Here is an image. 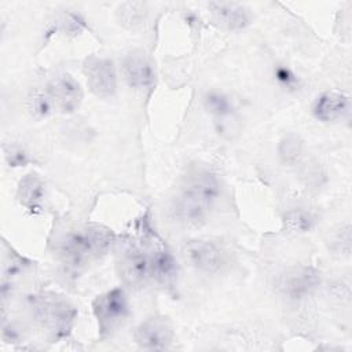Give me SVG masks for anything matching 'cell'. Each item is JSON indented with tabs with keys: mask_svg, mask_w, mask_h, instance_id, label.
I'll return each mask as SVG.
<instances>
[{
	"mask_svg": "<svg viewBox=\"0 0 352 352\" xmlns=\"http://www.w3.org/2000/svg\"><path fill=\"white\" fill-rule=\"evenodd\" d=\"M220 194L216 176L206 169H192L184 179L173 210L180 223L190 227L202 226Z\"/></svg>",
	"mask_w": 352,
	"mask_h": 352,
	"instance_id": "obj_1",
	"label": "cell"
},
{
	"mask_svg": "<svg viewBox=\"0 0 352 352\" xmlns=\"http://www.w3.org/2000/svg\"><path fill=\"white\" fill-rule=\"evenodd\" d=\"M114 232L100 224H87L67 232L60 241V256L73 265L87 264L107 252L114 242Z\"/></svg>",
	"mask_w": 352,
	"mask_h": 352,
	"instance_id": "obj_2",
	"label": "cell"
},
{
	"mask_svg": "<svg viewBox=\"0 0 352 352\" xmlns=\"http://www.w3.org/2000/svg\"><path fill=\"white\" fill-rule=\"evenodd\" d=\"M29 307L36 322L48 330L54 338L67 336L76 319V308L62 296L43 292L29 297Z\"/></svg>",
	"mask_w": 352,
	"mask_h": 352,
	"instance_id": "obj_3",
	"label": "cell"
},
{
	"mask_svg": "<svg viewBox=\"0 0 352 352\" xmlns=\"http://www.w3.org/2000/svg\"><path fill=\"white\" fill-rule=\"evenodd\" d=\"M92 311L98 322L102 338L120 329L129 314V304L124 289L116 287L99 294L92 302Z\"/></svg>",
	"mask_w": 352,
	"mask_h": 352,
	"instance_id": "obj_4",
	"label": "cell"
},
{
	"mask_svg": "<svg viewBox=\"0 0 352 352\" xmlns=\"http://www.w3.org/2000/svg\"><path fill=\"white\" fill-rule=\"evenodd\" d=\"M117 271L125 286L143 287L153 278L148 250L136 245L126 246L118 256Z\"/></svg>",
	"mask_w": 352,
	"mask_h": 352,
	"instance_id": "obj_5",
	"label": "cell"
},
{
	"mask_svg": "<svg viewBox=\"0 0 352 352\" xmlns=\"http://www.w3.org/2000/svg\"><path fill=\"white\" fill-rule=\"evenodd\" d=\"M204 106L212 114L214 128L224 139H235L242 129L239 117L231 99L219 91H209L204 95Z\"/></svg>",
	"mask_w": 352,
	"mask_h": 352,
	"instance_id": "obj_6",
	"label": "cell"
},
{
	"mask_svg": "<svg viewBox=\"0 0 352 352\" xmlns=\"http://www.w3.org/2000/svg\"><path fill=\"white\" fill-rule=\"evenodd\" d=\"M82 73L91 92L100 99L114 95L117 89V73L111 59L91 55L82 63Z\"/></svg>",
	"mask_w": 352,
	"mask_h": 352,
	"instance_id": "obj_7",
	"label": "cell"
},
{
	"mask_svg": "<svg viewBox=\"0 0 352 352\" xmlns=\"http://www.w3.org/2000/svg\"><path fill=\"white\" fill-rule=\"evenodd\" d=\"M133 340L143 349L162 351L173 341V327L166 318L153 316L135 329Z\"/></svg>",
	"mask_w": 352,
	"mask_h": 352,
	"instance_id": "obj_8",
	"label": "cell"
},
{
	"mask_svg": "<svg viewBox=\"0 0 352 352\" xmlns=\"http://www.w3.org/2000/svg\"><path fill=\"white\" fill-rule=\"evenodd\" d=\"M186 258L199 272L214 274L224 264V253L220 246L210 239H191L186 248Z\"/></svg>",
	"mask_w": 352,
	"mask_h": 352,
	"instance_id": "obj_9",
	"label": "cell"
},
{
	"mask_svg": "<svg viewBox=\"0 0 352 352\" xmlns=\"http://www.w3.org/2000/svg\"><path fill=\"white\" fill-rule=\"evenodd\" d=\"M47 95L62 113L76 111L82 102V89L70 74H59L47 84Z\"/></svg>",
	"mask_w": 352,
	"mask_h": 352,
	"instance_id": "obj_10",
	"label": "cell"
},
{
	"mask_svg": "<svg viewBox=\"0 0 352 352\" xmlns=\"http://www.w3.org/2000/svg\"><path fill=\"white\" fill-rule=\"evenodd\" d=\"M121 70L124 80L131 88L146 89L154 84L155 73L153 63L140 50H133L125 55Z\"/></svg>",
	"mask_w": 352,
	"mask_h": 352,
	"instance_id": "obj_11",
	"label": "cell"
},
{
	"mask_svg": "<svg viewBox=\"0 0 352 352\" xmlns=\"http://www.w3.org/2000/svg\"><path fill=\"white\" fill-rule=\"evenodd\" d=\"M320 283L319 272L312 267H298L290 270L280 282L282 292L293 300L309 296Z\"/></svg>",
	"mask_w": 352,
	"mask_h": 352,
	"instance_id": "obj_12",
	"label": "cell"
},
{
	"mask_svg": "<svg viewBox=\"0 0 352 352\" xmlns=\"http://www.w3.org/2000/svg\"><path fill=\"white\" fill-rule=\"evenodd\" d=\"M349 110V96L341 91H326L320 94L312 103L314 117L323 122H331L344 118L348 116Z\"/></svg>",
	"mask_w": 352,
	"mask_h": 352,
	"instance_id": "obj_13",
	"label": "cell"
},
{
	"mask_svg": "<svg viewBox=\"0 0 352 352\" xmlns=\"http://www.w3.org/2000/svg\"><path fill=\"white\" fill-rule=\"evenodd\" d=\"M214 21L228 30H241L250 22L248 10L235 1H210L208 4Z\"/></svg>",
	"mask_w": 352,
	"mask_h": 352,
	"instance_id": "obj_14",
	"label": "cell"
},
{
	"mask_svg": "<svg viewBox=\"0 0 352 352\" xmlns=\"http://www.w3.org/2000/svg\"><path fill=\"white\" fill-rule=\"evenodd\" d=\"M44 197L45 186L37 173L32 172L21 179L16 190V199L25 209H28L30 213L40 212Z\"/></svg>",
	"mask_w": 352,
	"mask_h": 352,
	"instance_id": "obj_15",
	"label": "cell"
},
{
	"mask_svg": "<svg viewBox=\"0 0 352 352\" xmlns=\"http://www.w3.org/2000/svg\"><path fill=\"white\" fill-rule=\"evenodd\" d=\"M150 261H151V275L160 282H169L176 276L177 265L172 256V253L164 248L157 246L148 250Z\"/></svg>",
	"mask_w": 352,
	"mask_h": 352,
	"instance_id": "obj_16",
	"label": "cell"
},
{
	"mask_svg": "<svg viewBox=\"0 0 352 352\" xmlns=\"http://www.w3.org/2000/svg\"><path fill=\"white\" fill-rule=\"evenodd\" d=\"M148 14L147 4L142 1L122 3L117 10V18L125 28H136L146 19Z\"/></svg>",
	"mask_w": 352,
	"mask_h": 352,
	"instance_id": "obj_17",
	"label": "cell"
},
{
	"mask_svg": "<svg viewBox=\"0 0 352 352\" xmlns=\"http://www.w3.org/2000/svg\"><path fill=\"white\" fill-rule=\"evenodd\" d=\"M315 216L309 210H305L304 208L290 209L289 212H286L283 219L285 228L289 232L294 234H304L311 231L315 226Z\"/></svg>",
	"mask_w": 352,
	"mask_h": 352,
	"instance_id": "obj_18",
	"label": "cell"
},
{
	"mask_svg": "<svg viewBox=\"0 0 352 352\" xmlns=\"http://www.w3.org/2000/svg\"><path fill=\"white\" fill-rule=\"evenodd\" d=\"M302 140L293 133L283 136L278 146V154L283 164L296 165L302 157Z\"/></svg>",
	"mask_w": 352,
	"mask_h": 352,
	"instance_id": "obj_19",
	"label": "cell"
},
{
	"mask_svg": "<svg viewBox=\"0 0 352 352\" xmlns=\"http://www.w3.org/2000/svg\"><path fill=\"white\" fill-rule=\"evenodd\" d=\"M333 246L337 252H341L342 254L348 256L351 253V226L348 223L342 226L334 235Z\"/></svg>",
	"mask_w": 352,
	"mask_h": 352,
	"instance_id": "obj_20",
	"label": "cell"
},
{
	"mask_svg": "<svg viewBox=\"0 0 352 352\" xmlns=\"http://www.w3.org/2000/svg\"><path fill=\"white\" fill-rule=\"evenodd\" d=\"M275 78L280 85L286 88H294L296 85H298L297 77L293 74V72L289 67H285V66H278L275 69Z\"/></svg>",
	"mask_w": 352,
	"mask_h": 352,
	"instance_id": "obj_21",
	"label": "cell"
},
{
	"mask_svg": "<svg viewBox=\"0 0 352 352\" xmlns=\"http://www.w3.org/2000/svg\"><path fill=\"white\" fill-rule=\"evenodd\" d=\"M30 103H32V109L34 111V114L40 116V117H45L50 110H51V99L48 98V95H34L33 99H30Z\"/></svg>",
	"mask_w": 352,
	"mask_h": 352,
	"instance_id": "obj_22",
	"label": "cell"
},
{
	"mask_svg": "<svg viewBox=\"0 0 352 352\" xmlns=\"http://www.w3.org/2000/svg\"><path fill=\"white\" fill-rule=\"evenodd\" d=\"M62 25L66 33L69 34H78L84 26V21L81 16L76 15V14H65L63 19H62Z\"/></svg>",
	"mask_w": 352,
	"mask_h": 352,
	"instance_id": "obj_23",
	"label": "cell"
},
{
	"mask_svg": "<svg viewBox=\"0 0 352 352\" xmlns=\"http://www.w3.org/2000/svg\"><path fill=\"white\" fill-rule=\"evenodd\" d=\"M6 158L11 166H23L28 162V155L18 147H11L6 151Z\"/></svg>",
	"mask_w": 352,
	"mask_h": 352,
	"instance_id": "obj_24",
	"label": "cell"
}]
</instances>
